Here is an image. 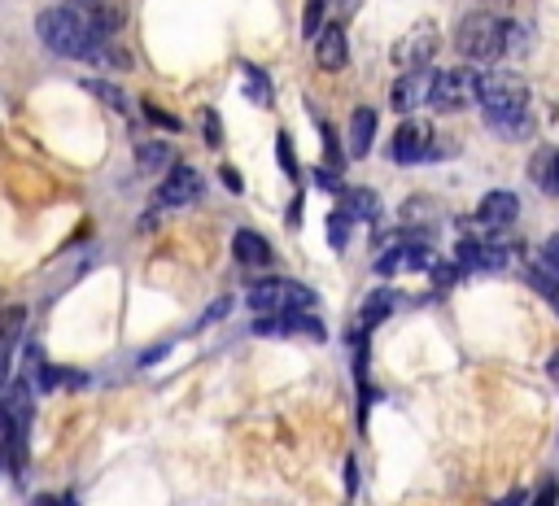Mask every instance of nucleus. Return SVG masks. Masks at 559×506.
Segmentation results:
<instances>
[{
	"label": "nucleus",
	"instance_id": "f257e3e1",
	"mask_svg": "<svg viewBox=\"0 0 559 506\" xmlns=\"http://www.w3.org/2000/svg\"><path fill=\"white\" fill-rule=\"evenodd\" d=\"M35 35L40 44L57 57H70V62H105V66H127V57L110 44V35L92 31L70 5H53L35 18Z\"/></svg>",
	"mask_w": 559,
	"mask_h": 506
},
{
	"label": "nucleus",
	"instance_id": "f03ea898",
	"mask_svg": "<svg viewBox=\"0 0 559 506\" xmlns=\"http://www.w3.org/2000/svg\"><path fill=\"white\" fill-rule=\"evenodd\" d=\"M503 44H507V18L490 14V9L468 14L455 31V48L468 62H494V57H503Z\"/></svg>",
	"mask_w": 559,
	"mask_h": 506
},
{
	"label": "nucleus",
	"instance_id": "7ed1b4c3",
	"mask_svg": "<svg viewBox=\"0 0 559 506\" xmlns=\"http://www.w3.org/2000/svg\"><path fill=\"white\" fill-rule=\"evenodd\" d=\"M315 293L297 280H258L249 288V310L258 315H293V310H311Z\"/></svg>",
	"mask_w": 559,
	"mask_h": 506
},
{
	"label": "nucleus",
	"instance_id": "20e7f679",
	"mask_svg": "<svg viewBox=\"0 0 559 506\" xmlns=\"http://www.w3.org/2000/svg\"><path fill=\"white\" fill-rule=\"evenodd\" d=\"M481 70H472V66H459V70H437V83H433V110H463V105H472L477 101L481 105Z\"/></svg>",
	"mask_w": 559,
	"mask_h": 506
},
{
	"label": "nucleus",
	"instance_id": "39448f33",
	"mask_svg": "<svg viewBox=\"0 0 559 506\" xmlns=\"http://www.w3.org/2000/svg\"><path fill=\"white\" fill-rule=\"evenodd\" d=\"M529 105V88L520 75L511 70H490L481 79V110L485 114H503V110H525Z\"/></svg>",
	"mask_w": 559,
	"mask_h": 506
},
{
	"label": "nucleus",
	"instance_id": "423d86ee",
	"mask_svg": "<svg viewBox=\"0 0 559 506\" xmlns=\"http://www.w3.org/2000/svg\"><path fill=\"white\" fill-rule=\"evenodd\" d=\"M389 158H394L398 166H415V162H428L437 158V140H433V127L420 123V118H407L394 140H389Z\"/></svg>",
	"mask_w": 559,
	"mask_h": 506
},
{
	"label": "nucleus",
	"instance_id": "0eeeda50",
	"mask_svg": "<svg viewBox=\"0 0 559 506\" xmlns=\"http://www.w3.org/2000/svg\"><path fill=\"white\" fill-rule=\"evenodd\" d=\"M437 44H442L437 27H433V22H420V27H411L394 44V66H402V70H428V66H433V57H437Z\"/></svg>",
	"mask_w": 559,
	"mask_h": 506
},
{
	"label": "nucleus",
	"instance_id": "6e6552de",
	"mask_svg": "<svg viewBox=\"0 0 559 506\" xmlns=\"http://www.w3.org/2000/svg\"><path fill=\"white\" fill-rule=\"evenodd\" d=\"M433 83H437V70H402V79L394 83V92H389V105H394L398 114H415L420 105L433 101Z\"/></svg>",
	"mask_w": 559,
	"mask_h": 506
},
{
	"label": "nucleus",
	"instance_id": "1a4fd4ad",
	"mask_svg": "<svg viewBox=\"0 0 559 506\" xmlns=\"http://www.w3.org/2000/svg\"><path fill=\"white\" fill-rule=\"evenodd\" d=\"M197 197H201V171L175 162L171 171H166V179L158 184V206L162 210H180V206H193Z\"/></svg>",
	"mask_w": 559,
	"mask_h": 506
},
{
	"label": "nucleus",
	"instance_id": "9d476101",
	"mask_svg": "<svg viewBox=\"0 0 559 506\" xmlns=\"http://www.w3.org/2000/svg\"><path fill=\"white\" fill-rule=\"evenodd\" d=\"M455 262L463 271H498V267L511 262V253L503 245H485V240H477V236H463L455 245Z\"/></svg>",
	"mask_w": 559,
	"mask_h": 506
},
{
	"label": "nucleus",
	"instance_id": "9b49d317",
	"mask_svg": "<svg viewBox=\"0 0 559 506\" xmlns=\"http://www.w3.org/2000/svg\"><path fill=\"white\" fill-rule=\"evenodd\" d=\"M62 5H70L92 31H101V35H114L127 22V9L118 5V0H62Z\"/></svg>",
	"mask_w": 559,
	"mask_h": 506
},
{
	"label": "nucleus",
	"instance_id": "f8f14e48",
	"mask_svg": "<svg viewBox=\"0 0 559 506\" xmlns=\"http://www.w3.org/2000/svg\"><path fill=\"white\" fill-rule=\"evenodd\" d=\"M424 267H433V258H428V245H424V236H411V240H402L398 249H389L385 258H376V271H380V275H398V271H424Z\"/></svg>",
	"mask_w": 559,
	"mask_h": 506
},
{
	"label": "nucleus",
	"instance_id": "ddd939ff",
	"mask_svg": "<svg viewBox=\"0 0 559 506\" xmlns=\"http://www.w3.org/2000/svg\"><path fill=\"white\" fill-rule=\"evenodd\" d=\"M516 214H520V197L516 192H507V188H498V192H485L481 197L477 223L481 227H511L516 223Z\"/></svg>",
	"mask_w": 559,
	"mask_h": 506
},
{
	"label": "nucleus",
	"instance_id": "4468645a",
	"mask_svg": "<svg viewBox=\"0 0 559 506\" xmlns=\"http://www.w3.org/2000/svg\"><path fill=\"white\" fill-rule=\"evenodd\" d=\"M315 62L324 70H346L350 62V44H346V31L341 27H324L315 35Z\"/></svg>",
	"mask_w": 559,
	"mask_h": 506
},
{
	"label": "nucleus",
	"instance_id": "2eb2a0df",
	"mask_svg": "<svg viewBox=\"0 0 559 506\" xmlns=\"http://www.w3.org/2000/svg\"><path fill=\"white\" fill-rule=\"evenodd\" d=\"M232 253H236V262H241V267H267V262H271V240L258 236V232H249V227H241V232L232 236Z\"/></svg>",
	"mask_w": 559,
	"mask_h": 506
},
{
	"label": "nucleus",
	"instance_id": "dca6fc26",
	"mask_svg": "<svg viewBox=\"0 0 559 506\" xmlns=\"http://www.w3.org/2000/svg\"><path fill=\"white\" fill-rule=\"evenodd\" d=\"M529 179L542 192H559V149L555 144H542V149L529 158Z\"/></svg>",
	"mask_w": 559,
	"mask_h": 506
},
{
	"label": "nucleus",
	"instance_id": "f3484780",
	"mask_svg": "<svg viewBox=\"0 0 559 506\" xmlns=\"http://www.w3.org/2000/svg\"><path fill=\"white\" fill-rule=\"evenodd\" d=\"M372 140H376V110L359 105V110L350 114V158H367V153H372Z\"/></svg>",
	"mask_w": 559,
	"mask_h": 506
},
{
	"label": "nucleus",
	"instance_id": "a211bd4d",
	"mask_svg": "<svg viewBox=\"0 0 559 506\" xmlns=\"http://www.w3.org/2000/svg\"><path fill=\"white\" fill-rule=\"evenodd\" d=\"M485 127L494 131V136H507V140H525L533 131V114L529 105L525 110H503V114H485Z\"/></svg>",
	"mask_w": 559,
	"mask_h": 506
},
{
	"label": "nucleus",
	"instance_id": "6ab92c4d",
	"mask_svg": "<svg viewBox=\"0 0 559 506\" xmlns=\"http://www.w3.org/2000/svg\"><path fill=\"white\" fill-rule=\"evenodd\" d=\"M394 306H398L394 288H376V293L363 301V328H376V323L385 319V315H389V310H394Z\"/></svg>",
	"mask_w": 559,
	"mask_h": 506
},
{
	"label": "nucleus",
	"instance_id": "aec40b11",
	"mask_svg": "<svg viewBox=\"0 0 559 506\" xmlns=\"http://www.w3.org/2000/svg\"><path fill=\"white\" fill-rule=\"evenodd\" d=\"M166 162H171V149H166L162 140H140L136 144V166L140 171H162Z\"/></svg>",
	"mask_w": 559,
	"mask_h": 506
},
{
	"label": "nucleus",
	"instance_id": "412c9836",
	"mask_svg": "<svg viewBox=\"0 0 559 506\" xmlns=\"http://www.w3.org/2000/svg\"><path fill=\"white\" fill-rule=\"evenodd\" d=\"M341 210H346L350 219H376L380 201H376V192H346V201H341Z\"/></svg>",
	"mask_w": 559,
	"mask_h": 506
},
{
	"label": "nucleus",
	"instance_id": "4be33fe9",
	"mask_svg": "<svg viewBox=\"0 0 559 506\" xmlns=\"http://www.w3.org/2000/svg\"><path fill=\"white\" fill-rule=\"evenodd\" d=\"M27 323V306H5L0 310V345H14Z\"/></svg>",
	"mask_w": 559,
	"mask_h": 506
},
{
	"label": "nucleus",
	"instance_id": "5701e85b",
	"mask_svg": "<svg viewBox=\"0 0 559 506\" xmlns=\"http://www.w3.org/2000/svg\"><path fill=\"white\" fill-rule=\"evenodd\" d=\"M83 83H88V92H92V96H101L105 105H114L118 114H132V101H127V96L118 92L110 79H83Z\"/></svg>",
	"mask_w": 559,
	"mask_h": 506
},
{
	"label": "nucleus",
	"instance_id": "b1692460",
	"mask_svg": "<svg viewBox=\"0 0 559 506\" xmlns=\"http://www.w3.org/2000/svg\"><path fill=\"white\" fill-rule=\"evenodd\" d=\"M241 75H245V92L254 96L258 105H267V101H271V83H267L263 70H258L254 62H245V66H241Z\"/></svg>",
	"mask_w": 559,
	"mask_h": 506
},
{
	"label": "nucleus",
	"instance_id": "393cba45",
	"mask_svg": "<svg viewBox=\"0 0 559 506\" xmlns=\"http://www.w3.org/2000/svg\"><path fill=\"white\" fill-rule=\"evenodd\" d=\"M350 214L346 210H332L328 214V240H332V249H346L350 245Z\"/></svg>",
	"mask_w": 559,
	"mask_h": 506
},
{
	"label": "nucleus",
	"instance_id": "a878e982",
	"mask_svg": "<svg viewBox=\"0 0 559 506\" xmlns=\"http://www.w3.org/2000/svg\"><path fill=\"white\" fill-rule=\"evenodd\" d=\"M328 14V0H306V18H302V35L306 40H315L319 35V22Z\"/></svg>",
	"mask_w": 559,
	"mask_h": 506
},
{
	"label": "nucleus",
	"instance_id": "bb28decb",
	"mask_svg": "<svg viewBox=\"0 0 559 506\" xmlns=\"http://www.w3.org/2000/svg\"><path fill=\"white\" fill-rule=\"evenodd\" d=\"M525 48H529V27H520V22H507V44H503V53L520 57Z\"/></svg>",
	"mask_w": 559,
	"mask_h": 506
},
{
	"label": "nucleus",
	"instance_id": "cd10ccee",
	"mask_svg": "<svg viewBox=\"0 0 559 506\" xmlns=\"http://www.w3.org/2000/svg\"><path fill=\"white\" fill-rule=\"evenodd\" d=\"M276 158H280V166H284V175L289 179H297V158H293V140L280 131V140H276Z\"/></svg>",
	"mask_w": 559,
	"mask_h": 506
},
{
	"label": "nucleus",
	"instance_id": "c85d7f7f",
	"mask_svg": "<svg viewBox=\"0 0 559 506\" xmlns=\"http://www.w3.org/2000/svg\"><path fill=\"white\" fill-rule=\"evenodd\" d=\"M145 114H149L158 127H166V131H180V118H175V114H166V110H158V105H145Z\"/></svg>",
	"mask_w": 559,
	"mask_h": 506
},
{
	"label": "nucleus",
	"instance_id": "c756f323",
	"mask_svg": "<svg viewBox=\"0 0 559 506\" xmlns=\"http://www.w3.org/2000/svg\"><path fill=\"white\" fill-rule=\"evenodd\" d=\"M206 140H210V144L223 140V127H219V114H214V110H206Z\"/></svg>",
	"mask_w": 559,
	"mask_h": 506
},
{
	"label": "nucleus",
	"instance_id": "7c9ffc66",
	"mask_svg": "<svg viewBox=\"0 0 559 506\" xmlns=\"http://www.w3.org/2000/svg\"><path fill=\"white\" fill-rule=\"evenodd\" d=\"M555 493H559V489H555V480H546L542 493H538V498H533L529 506H555Z\"/></svg>",
	"mask_w": 559,
	"mask_h": 506
},
{
	"label": "nucleus",
	"instance_id": "2f4dec72",
	"mask_svg": "<svg viewBox=\"0 0 559 506\" xmlns=\"http://www.w3.org/2000/svg\"><path fill=\"white\" fill-rule=\"evenodd\" d=\"M219 179H223V184H228V192H241V188H245V184H241V175H236L232 166H223V171H219Z\"/></svg>",
	"mask_w": 559,
	"mask_h": 506
},
{
	"label": "nucleus",
	"instance_id": "473e14b6",
	"mask_svg": "<svg viewBox=\"0 0 559 506\" xmlns=\"http://www.w3.org/2000/svg\"><path fill=\"white\" fill-rule=\"evenodd\" d=\"M223 315H228V301H214L206 315H201V323H214V319H223Z\"/></svg>",
	"mask_w": 559,
	"mask_h": 506
},
{
	"label": "nucleus",
	"instance_id": "72a5a7b5",
	"mask_svg": "<svg viewBox=\"0 0 559 506\" xmlns=\"http://www.w3.org/2000/svg\"><path fill=\"white\" fill-rule=\"evenodd\" d=\"M31 506H75V498H35Z\"/></svg>",
	"mask_w": 559,
	"mask_h": 506
},
{
	"label": "nucleus",
	"instance_id": "f704fd0d",
	"mask_svg": "<svg viewBox=\"0 0 559 506\" xmlns=\"http://www.w3.org/2000/svg\"><path fill=\"white\" fill-rule=\"evenodd\" d=\"M485 5H490V14H503V9L511 5V0H485Z\"/></svg>",
	"mask_w": 559,
	"mask_h": 506
},
{
	"label": "nucleus",
	"instance_id": "c9c22d12",
	"mask_svg": "<svg viewBox=\"0 0 559 506\" xmlns=\"http://www.w3.org/2000/svg\"><path fill=\"white\" fill-rule=\"evenodd\" d=\"M498 506H525V493H511L507 502H498Z\"/></svg>",
	"mask_w": 559,
	"mask_h": 506
},
{
	"label": "nucleus",
	"instance_id": "e433bc0d",
	"mask_svg": "<svg viewBox=\"0 0 559 506\" xmlns=\"http://www.w3.org/2000/svg\"><path fill=\"white\" fill-rule=\"evenodd\" d=\"M555 310H559V301H555Z\"/></svg>",
	"mask_w": 559,
	"mask_h": 506
}]
</instances>
